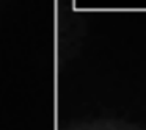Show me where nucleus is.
Instances as JSON below:
<instances>
[{"label":"nucleus","mask_w":146,"mask_h":130,"mask_svg":"<svg viewBox=\"0 0 146 130\" xmlns=\"http://www.w3.org/2000/svg\"><path fill=\"white\" fill-rule=\"evenodd\" d=\"M61 130H145L137 124L116 117H96L72 122Z\"/></svg>","instance_id":"1"}]
</instances>
